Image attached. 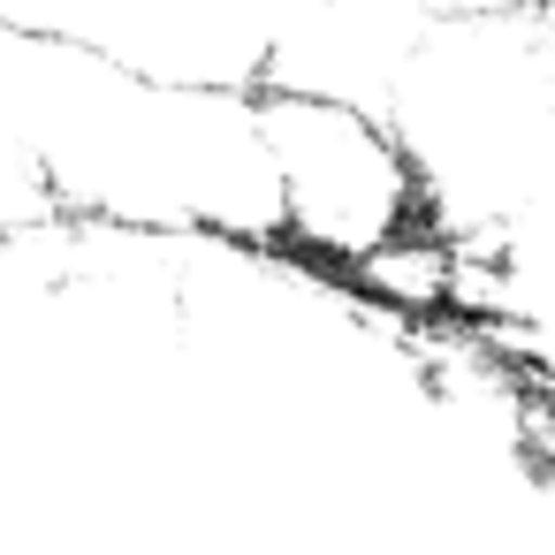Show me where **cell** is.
<instances>
[{
  "instance_id": "obj_1",
  "label": "cell",
  "mask_w": 555,
  "mask_h": 555,
  "mask_svg": "<svg viewBox=\"0 0 555 555\" xmlns=\"http://www.w3.org/2000/svg\"><path fill=\"white\" fill-rule=\"evenodd\" d=\"M0 100L47 214L138 244H274L259 92L145 77L9 24Z\"/></svg>"
}]
</instances>
